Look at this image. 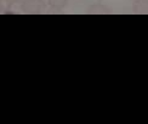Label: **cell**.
<instances>
[{"label":"cell","instance_id":"obj_3","mask_svg":"<svg viewBox=\"0 0 148 124\" xmlns=\"http://www.w3.org/2000/svg\"><path fill=\"white\" fill-rule=\"evenodd\" d=\"M49 5L55 10H61L67 5V0H47Z\"/></svg>","mask_w":148,"mask_h":124},{"label":"cell","instance_id":"obj_1","mask_svg":"<svg viewBox=\"0 0 148 124\" xmlns=\"http://www.w3.org/2000/svg\"><path fill=\"white\" fill-rule=\"evenodd\" d=\"M23 10L27 12H36L40 10V4L38 0H24Z\"/></svg>","mask_w":148,"mask_h":124},{"label":"cell","instance_id":"obj_4","mask_svg":"<svg viewBox=\"0 0 148 124\" xmlns=\"http://www.w3.org/2000/svg\"><path fill=\"white\" fill-rule=\"evenodd\" d=\"M4 1H6L8 4H15L16 1H18V0H4Z\"/></svg>","mask_w":148,"mask_h":124},{"label":"cell","instance_id":"obj_2","mask_svg":"<svg viewBox=\"0 0 148 124\" xmlns=\"http://www.w3.org/2000/svg\"><path fill=\"white\" fill-rule=\"evenodd\" d=\"M135 11L142 12V14H148V0H138L135 4Z\"/></svg>","mask_w":148,"mask_h":124}]
</instances>
